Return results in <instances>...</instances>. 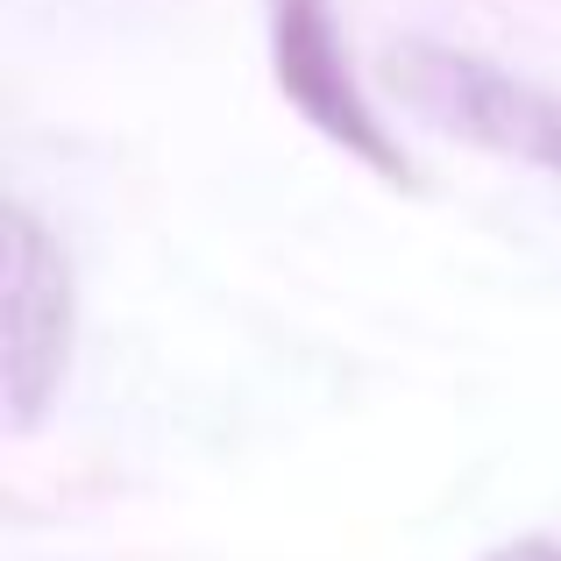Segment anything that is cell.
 <instances>
[{"label":"cell","instance_id":"7a4b0ae2","mask_svg":"<svg viewBox=\"0 0 561 561\" xmlns=\"http://www.w3.org/2000/svg\"><path fill=\"white\" fill-rule=\"evenodd\" d=\"M0 320H8V426L28 434L43 405L57 398L71 363V271L57 234L28 206L8 214V291H0Z\"/></svg>","mask_w":561,"mask_h":561},{"label":"cell","instance_id":"3957f363","mask_svg":"<svg viewBox=\"0 0 561 561\" xmlns=\"http://www.w3.org/2000/svg\"><path fill=\"white\" fill-rule=\"evenodd\" d=\"M271 65H277L285 100L320 128V136H334L342 150H356L363 164L383 171V179H405L383 122L370 114V100L356 93V79H348V57H342V36H334L328 0H271Z\"/></svg>","mask_w":561,"mask_h":561},{"label":"cell","instance_id":"277c9868","mask_svg":"<svg viewBox=\"0 0 561 561\" xmlns=\"http://www.w3.org/2000/svg\"><path fill=\"white\" fill-rule=\"evenodd\" d=\"M483 561H561V540L534 534V540H512V548H491Z\"/></svg>","mask_w":561,"mask_h":561},{"label":"cell","instance_id":"6da1fadb","mask_svg":"<svg viewBox=\"0 0 561 561\" xmlns=\"http://www.w3.org/2000/svg\"><path fill=\"white\" fill-rule=\"evenodd\" d=\"M391 85L420 122L561 179V93H548V85H526L483 57L440 50V43H405L391 57Z\"/></svg>","mask_w":561,"mask_h":561}]
</instances>
